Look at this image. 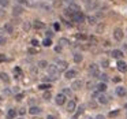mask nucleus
I'll return each mask as SVG.
<instances>
[{
    "label": "nucleus",
    "instance_id": "f257e3e1",
    "mask_svg": "<svg viewBox=\"0 0 127 119\" xmlns=\"http://www.w3.org/2000/svg\"><path fill=\"white\" fill-rule=\"evenodd\" d=\"M71 19L74 21V22H77V23H82V22H85V21H86V17L79 11V12H75V14H72Z\"/></svg>",
    "mask_w": 127,
    "mask_h": 119
},
{
    "label": "nucleus",
    "instance_id": "f03ea898",
    "mask_svg": "<svg viewBox=\"0 0 127 119\" xmlns=\"http://www.w3.org/2000/svg\"><path fill=\"white\" fill-rule=\"evenodd\" d=\"M123 37H124V34H123V30H122L120 28H116L115 30H113V39H115L116 41H122Z\"/></svg>",
    "mask_w": 127,
    "mask_h": 119
},
{
    "label": "nucleus",
    "instance_id": "7ed1b4c3",
    "mask_svg": "<svg viewBox=\"0 0 127 119\" xmlns=\"http://www.w3.org/2000/svg\"><path fill=\"white\" fill-rule=\"evenodd\" d=\"M89 73H90L93 77H100L98 66H97V64H90V66H89Z\"/></svg>",
    "mask_w": 127,
    "mask_h": 119
},
{
    "label": "nucleus",
    "instance_id": "20e7f679",
    "mask_svg": "<svg viewBox=\"0 0 127 119\" xmlns=\"http://www.w3.org/2000/svg\"><path fill=\"white\" fill-rule=\"evenodd\" d=\"M55 103H56L58 105H63L64 103H66V94H64V93H59V94H56Z\"/></svg>",
    "mask_w": 127,
    "mask_h": 119
},
{
    "label": "nucleus",
    "instance_id": "39448f33",
    "mask_svg": "<svg viewBox=\"0 0 127 119\" xmlns=\"http://www.w3.org/2000/svg\"><path fill=\"white\" fill-rule=\"evenodd\" d=\"M48 73H49V74L52 75L53 78H56V75L59 74V69H58V66H55V64H51V66L48 67Z\"/></svg>",
    "mask_w": 127,
    "mask_h": 119
},
{
    "label": "nucleus",
    "instance_id": "423d86ee",
    "mask_svg": "<svg viewBox=\"0 0 127 119\" xmlns=\"http://www.w3.org/2000/svg\"><path fill=\"white\" fill-rule=\"evenodd\" d=\"M67 112H74L75 110H77V103H75V100H70L68 103H67Z\"/></svg>",
    "mask_w": 127,
    "mask_h": 119
},
{
    "label": "nucleus",
    "instance_id": "0eeeda50",
    "mask_svg": "<svg viewBox=\"0 0 127 119\" xmlns=\"http://www.w3.org/2000/svg\"><path fill=\"white\" fill-rule=\"evenodd\" d=\"M116 67H118V70L120 73H126L127 71V63L123 60H119L118 63H116Z\"/></svg>",
    "mask_w": 127,
    "mask_h": 119
},
{
    "label": "nucleus",
    "instance_id": "6e6552de",
    "mask_svg": "<svg viewBox=\"0 0 127 119\" xmlns=\"http://www.w3.org/2000/svg\"><path fill=\"white\" fill-rule=\"evenodd\" d=\"M22 12H23V7L22 6H14V8H12V15L14 17H19V15H22Z\"/></svg>",
    "mask_w": 127,
    "mask_h": 119
},
{
    "label": "nucleus",
    "instance_id": "1a4fd4ad",
    "mask_svg": "<svg viewBox=\"0 0 127 119\" xmlns=\"http://www.w3.org/2000/svg\"><path fill=\"white\" fill-rule=\"evenodd\" d=\"M115 93L118 94L119 97H123V96H126L127 90H126V88H124V86H118V88L115 89Z\"/></svg>",
    "mask_w": 127,
    "mask_h": 119
},
{
    "label": "nucleus",
    "instance_id": "9d476101",
    "mask_svg": "<svg viewBox=\"0 0 127 119\" xmlns=\"http://www.w3.org/2000/svg\"><path fill=\"white\" fill-rule=\"evenodd\" d=\"M82 86H83L82 81H81V79H75L74 82H72V85H71V89H74V90H79Z\"/></svg>",
    "mask_w": 127,
    "mask_h": 119
},
{
    "label": "nucleus",
    "instance_id": "9b49d317",
    "mask_svg": "<svg viewBox=\"0 0 127 119\" xmlns=\"http://www.w3.org/2000/svg\"><path fill=\"white\" fill-rule=\"evenodd\" d=\"M67 67H68V63H67L66 60H59V62H58V69H59V71H64V70H67Z\"/></svg>",
    "mask_w": 127,
    "mask_h": 119
},
{
    "label": "nucleus",
    "instance_id": "f8f14e48",
    "mask_svg": "<svg viewBox=\"0 0 127 119\" xmlns=\"http://www.w3.org/2000/svg\"><path fill=\"white\" fill-rule=\"evenodd\" d=\"M64 77H66L67 79H72L74 77H77V71H75V70H67Z\"/></svg>",
    "mask_w": 127,
    "mask_h": 119
},
{
    "label": "nucleus",
    "instance_id": "ddd939ff",
    "mask_svg": "<svg viewBox=\"0 0 127 119\" xmlns=\"http://www.w3.org/2000/svg\"><path fill=\"white\" fill-rule=\"evenodd\" d=\"M123 52H122L120 49H113L112 51V58H115V59H122L123 58Z\"/></svg>",
    "mask_w": 127,
    "mask_h": 119
},
{
    "label": "nucleus",
    "instance_id": "4468645a",
    "mask_svg": "<svg viewBox=\"0 0 127 119\" xmlns=\"http://www.w3.org/2000/svg\"><path fill=\"white\" fill-rule=\"evenodd\" d=\"M68 8L72 11V14H75V12H79V11H81V7L78 6V4H75V3H71Z\"/></svg>",
    "mask_w": 127,
    "mask_h": 119
},
{
    "label": "nucleus",
    "instance_id": "2eb2a0df",
    "mask_svg": "<svg viewBox=\"0 0 127 119\" xmlns=\"http://www.w3.org/2000/svg\"><path fill=\"white\" fill-rule=\"evenodd\" d=\"M40 112H41V108H40V107H32V108H29V114H32V115H38Z\"/></svg>",
    "mask_w": 127,
    "mask_h": 119
},
{
    "label": "nucleus",
    "instance_id": "dca6fc26",
    "mask_svg": "<svg viewBox=\"0 0 127 119\" xmlns=\"http://www.w3.org/2000/svg\"><path fill=\"white\" fill-rule=\"evenodd\" d=\"M15 116H17V110H14V108L8 110V112H7V118H8V119H14Z\"/></svg>",
    "mask_w": 127,
    "mask_h": 119
},
{
    "label": "nucleus",
    "instance_id": "f3484780",
    "mask_svg": "<svg viewBox=\"0 0 127 119\" xmlns=\"http://www.w3.org/2000/svg\"><path fill=\"white\" fill-rule=\"evenodd\" d=\"M0 79L3 81V82H6V83L10 82V77L7 75V73H0Z\"/></svg>",
    "mask_w": 127,
    "mask_h": 119
},
{
    "label": "nucleus",
    "instance_id": "a211bd4d",
    "mask_svg": "<svg viewBox=\"0 0 127 119\" xmlns=\"http://www.w3.org/2000/svg\"><path fill=\"white\" fill-rule=\"evenodd\" d=\"M86 21H88L89 25H96V23H97V18H96V17H93V15L88 17V18H86Z\"/></svg>",
    "mask_w": 127,
    "mask_h": 119
},
{
    "label": "nucleus",
    "instance_id": "6ab92c4d",
    "mask_svg": "<svg viewBox=\"0 0 127 119\" xmlns=\"http://www.w3.org/2000/svg\"><path fill=\"white\" fill-rule=\"evenodd\" d=\"M4 30H6L7 33H12V32H14V26H12V23H6V25H4Z\"/></svg>",
    "mask_w": 127,
    "mask_h": 119
},
{
    "label": "nucleus",
    "instance_id": "aec40b11",
    "mask_svg": "<svg viewBox=\"0 0 127 119\" xmlns=\"http://www.w3.org/2000/svg\"><path fill=\"white\" fill-rule=\"evenodd\" d=\"M97 90H98V92H105V90H107V83H105V82L98 83V85H97Z\"/></svg>",
    "mask_w": 127,
    "mask_h": 119
},
{
    "label": "nucleus",
    "instance_id": "412c9836",
    "mask_svg": "<svg viewBox=\"0 0 127 119\" xmlns=\"http://www.w3.org/2000/svg\"><path fill=\"white\" fill-rule=\"evenodd\" d=\"M98 103H100V104H107V103H108V97L104 96V94H100V96H98Z\"/></svg>",
    "mask_w": 127,
    "mask_h": 119
},
{
    "label": "nucleus",
    "instance_id": "4be33fe9",
    "mask_svg": "<svg viewBox=\"0 0 127 119\" xmlns=\"http://www.w3.org/2000/svg\"><path fill=\"white\" fill-rule=\"evenodd\" d=\"M33 25H34V28H36V29H44L45 28V25L42 22H40V21H34Z\"/></svg>",
    "mask_w": 127,
    "mask_h": 119
},
{
    "label": "nucleus",
    "instance_id": "5701e85b",
    "mask_svg": "<svg viewBox=\"0 0 127 119\" xmlns=\"http://www.w3.org/2000/svg\"><path fill=\"white\" fill-rule=\"evenodd\" d=\"M82 59H83V56L81 55V53H75V55H74V62H75V63H81Z\"/></svg>",
    "mask_w": 127,
    "mask_h": 119
},
{
    "label": "nucleus",
    "instance_id": "b1692460",
    "mask_svg": "<svg viewBox=\"0 0 127 119\" xmlns=\"http://www.w3.org/2000/svg\"><path fill=\"white\" fill-rule=\"evenodd\" d=\"M38 67H40V69H47V67H48V62L47 60H40L38 62Z\"/></svg>",
    "mask_w": 127,
    "mask_h": 119
},
{
    "label": "nucleus",
    "instance_id": "393cba45",
    "mask_svg": "<svg viewBox=\"0 0 127 119\" xmlns=\"http://www.w3.org/2000/svg\"><path fill=\"white\" fill-rule=\"evenodd\" d=\"M49 88H51L49 83H41V85H38V89H41V90H48Z\"/></svg>",
    "mask_w": 127,
    "mask_h": 119
},
{
    "label": "nucleus",
    "instance_id": "a878e982",
    "mask_svg": "<svg viewBox=\"0 0 127 119\" xmlns=\"http://www.w3.org/2000/svg\"><path fill=\"white\" fill-rule=\"evenodd\" d=\"M82 112H83V105H82V107L78 108V111L75 112V115H74V119H78V118H79V115H81Z\"/></svg>",
    "mask_w": 127,
    "mask_h": 119
},
{
    "label": "nucleus",
    "instance_id": "bb28decb",
    "mask_svg": "<svg viewBox=\"0 0 127 119\" xmlns=\"http://www.w3.org/2000/svg\"><path fill=\"white\" fill-rule=\"evenodd\" d=\"M51 44H52V40L51 39H45L44 41H42V45H44V47H49Z\"/></svg>",
    "mask_w": 127,
    "mask_h": 119
},
{
    "label": "nucleus",
    "instance_id": "cd10ccee",
    "mask_svg": "<svg viewBox=\"0 0 127 119\" xmlns=\"http://www.w3.org/2000/svg\"><path fill=\"white\" fill-rule=\"evenodd\" d=\"M30 28H32V25H30L29 22H25V23H23V30H25V32H29V30H30Z\"/></svg>",
    "mask_w": 127,
    "mask_h": 119
},
{
    "label": "nucleus",
    "instance_id": "c85d7f7f",
    "mask_svg": "<svg viewBox=\"0 0 127 119\" xmlns=\"http://www.w3.org/2000/svg\"><path fill=\"white\" fill-rule=\"evenodd\" d=\"M51 96H52V94H51V92H49V90H47V92L44 93V96H42V99H44V100H49V99H51Z\"/></svg>",
    "mask_w": 127,
    "mask_h": 119
},
{
    "label": "nucleus",
    "instance_id": "c756f323",
    "mask_svg": "<svg viewBox=\"0 0 127 119\" xmlns=\"http://www.w3.org/2000/svg\"><path fill=\"white\" fill-rule=\"evenodd\" d=\"M10 3V0H0V6L1 7H7Z\"/></svg>",
    "mask_w": 127,
    "mask_h": 119
},
{
    "label": "nucleus",
    "instance_id": "7c9ffc66",
    "mask_svg": "<svg viewBox=\"0 0 127 119\" xmlns=\"http://www.w3.org/2000/svg\"><path fill=\"white\" fill-rule=\"evenodd\" d=\"M59 42H60V45H68V40L67 39H60Z\"/></svg>",
    "mask_w": 127,
    "mask_h": 119
},
{
    "label": "nucleus",
    "instance_id": "2f4dec72",
    "mask_svg": "<svg viewBox=\"0 0 127 119\" xmlns=\"http://www.w3.org/2000/svg\"><path fill=\"white\" fill-rule=\"evenodd\" d=\"M7 44V39L4 36H0V45H4Z\"/></svg>",
    "mask_w": 127,
    "mask_h": 119
},
{
    "label": "nucleus",
    "instance_id": "473e14b6",
    "mask_svg": "<svg viewBox=\"0 0 127 119\" xmlns=\"http://www.w3.org/2000/svg\"><path fill=\"white\" fill-rule=\"evenodd\" d=\"M100 78H101V81H105V82H107L108 75H107V74H100Z\"/></svg>",
    "mask_w": 127,
    "mask_h": 119
},
{
    "label": "nucleus",
    "instance_id": "72a5a7b5",
    "mask_svg": "<svg viewBox=\"0 0 127 119\" xmlns=\"http://www.w3.org/2000/svg\"><path fill=\"white\" fill-rule=\"evenodd\" d=\"M118 114H119L118 110H116V111H112V112H109V116H111V118H113V116H116Z\"/></svg>",
    "mask_w": 127,
    "mask_h": 119
},
{
    "label": "nucleus",
    "instance_id": "f704fd0d",
    "mask_svg": "<svg viewBox=\"0 0 127 119\" xmlns=\"http://www.w3.org/2000/svg\"><path fill=\"white\" fill-rule=\"evenodd\" d=\"M15 99H17L18 101H21V100L23 99V93H19V94H17V97H15Z\"/></svg>",
    "mask_w": 127,
    "mask_h": 119
},
{
    "label": "nucleus",
    "instance_id": "c9c22d12",
    "mask_svg": "<svg viewBox=\"0 0 127 119\" xmlns=\"http://www.w3.org/2000/svg\"><path fill=\"white\" fill-rule=\"evenodd\" d=\"M19 4H29V0H17Z\"/></svg>",
    "mask_w": 127,
    "mask_h": 119
},
{
    "label": "nucleus",
    "instance_id": "e433bc0d",
    "mask_svg": "<svg viewBox=\"0 0 127 119\" xmlns=\"http://www.w3.org/2000/svg\"><path fill=\"white\" fill-rule=\"evenodd\" d=\"M6 60H7L6 55H0V62H6Z\"/></svg>",
    "mask_w": 127,
    "mask_h": 119
},
{
    "label": "nucleus",
    "instance_id": "4c0bfd02",
    "mask_svg": "<svg viewBox=\"0 0 127 119\" xmlns=\"http://www.w3.org/2000/svg\"><path fill=\"white\" fill-rule=\"evenodd\" d=\"M112 81H113L115 83H116V82H120V77H113V79H112Z\"/></svg>",
    "mask_w": 127,
    "mask_h": 119
},
{
    "label": "nucleus",
    "instance_id": "58836bf2",
    "mask_svg": "<svg viewBox=\"0 0 127 119\" xmlns=\"http://www.w3.org/2000/svg\"><path fill=\"white\" fill-rule=\"evenodd\" d=\"M102 29H104V25H100L98 28H97V32H98V33H101V32H102Z\"/></svg>",
    "mask_w": 127,
    "mask_h": 119
},
{
    "label": "nucleus",
    "instance_id": "ea45409f",
    "mask_svg": "<svg viewBox=\"0 0 127 119\" xmlns=\"http://www.w3.org/2000/svg\"><path fill=\"white\" fill-rule=\"evenodd\" d=\"M63 93H64V94H70V93H71V90H70L68 88H66V89L63 90Z\"/></svg>",
    "mask_w": 127,
    "mask_h": 119
},
{
    "label": "nucleus",
    "instance_id": "a19ab883",
    "mask_svg": "<svg viewBox=\"0 0 127 119\" xmlns=\"http://www.w3.org/2000/svg\"><path fill=\"white\" fill-rule=\"evenodd\" d=\"M77 37H78V39H81V40H85V39H86V36H85V34H78Z\"/></svg>",
    "mask_w": 127,
    "mask_h": 119
},
{
    "label": "nucleus",
    "instance_id": "79ce46f5",
    "mask_svg": "<svg viewBox=\"0 0 127 119\" xmlns=\"http://www.w3.org/2000/svg\"><path fill=\"white\" fill-rule=\"evenodd\" d=\"M32 44H33L34 47H37V45H38V41H37V40H32Z\"/></svg>",
    "mask_w": 127,
    "mask_h": 119
},
{
    "label": "nucleus",
    "instance_id": "37998d69",
    "mask_svg": "<svg viewBox=\"0 0 127 119\" xmlns=\"http://www.w3.org/2000/svg\"><path fill=\"white\" fill-rule=\"evenodd\" d=\"M55 51H56V52H62V47H60V45H58V47L55 48Z\"/></svg>",
    "mask_w": 127,
    "mask_h": 119
},
{
    "label": "nucleus",
    "instance_id": "c03bdc74",
    "mask_svg": "<svg viewBox=\"0 0 127 119\" xmlns=\"http://www.w3.org/2000/svg\"><path fill=\"white\" fill-rule=\"evenodd\" d=\"M19 114H21V115H23V114H26V110H25V108H21V110H19Z\"/></svg>",
    "mask_w": 127,
    "mask_h": 119
},
{
    "label": "nucleus",
    "instance_id": "a18cd8bd",
    "mask_svg": "<svg viewBox=\"0 0 127 119\" xmlns=\"http://www.w3.org/2000/svg\"><path fill=\"white\" fill-rule=\"evenodd\" d=\"M96 119H105V116L100 114V115H97V116H96Z\"/></svg>",
    "mask_w": 127,
    "mask_h": 119
},
{
    "label": "nucleus",
    "instance_id": "49530a36",
    "mask_svg": "<svg viewBox=\"0 0 127 119\" xmlns=\"http://www.w3.org/2000/svg\"><path fill=\"white\" fill-rule=\"evenodd\" d=\"M47 36H48V39H49V37L53 36V33H52V32H47Z\"/></svg>",
    "mask_w": 127,
    "mask_h": 119
},
{
    "label": "nucleus",
    "instance_id": "de8ad7c7",
    "mask_svg": "<svg viewBox=\"0 0 127 119\" xmlns=\"http://www.w3.org/2000/svg\"><path fill=\"white\" fill-rule=\"evenodd\" d=\"M37 51L36 49H33V48H30V49H29V53H36Z\"/></svg>",
    "mask_w": 127,
    "mask_h": 119
},
{
    "label": "nucleus",
    "instance_id": "09e8293b",
    "mask_svg": "<svg viewBox=\"0 0 127 119\" xmlns=\"http://www.w3.org/2000/svg\"><path fill=\"white\" fill-rule=\"evenodd\" d=\"M47 119H56V116H53V115H48V116H47Z\"/></svg>",
    "mask_w": 127,
    "mask_h": 119
},
{
    "label": "nucleus",
    "instance_id": "8fccbe9b",
    "mask_svg": "<svg viewBox=\"0 0 127 119\" xmlns=\"http://www.w3.org/2000/svg\"><path fill=\"white\" fill-rule=\"evenodd\" d=\"M59 28H60V26H59V23H55V29H56V30H59Z\"/></svg>",
    "mask_w": 127,
    "mask_h": 119
},
{
    "label": "nucleus",
    "instance_id": "3c124183",
    "mask_svg": "<svg viewBox=\"0 0 127 119\" xmlns=\"http://www.w3.org/2000/svg\"><path fill=\"white\" fill-rule=\"evenodd\" d=\"M104 45H105V47H109L111 44H109V41H105V42H104Z\"/></svg>",
    "mask_w": 127,
    "mask_h": 119
},
{
    "label": "nucleus",
    "instance_id": "603ef678",
    "mask_svg": "<svg viewBox=\"0 0 127 119\" xmlns=\"http://www.w3.org/2000/svg\"><path fill=\"white\" fill-rule=\"evenodd\" d=\"M66 1H68V3H72V1H74V0H66Z\"/></svg>",
    "mask_w": 127,
    "mask_h": 119
},
{
    "label": "nucleus",
    "instance_id": "864d4df0",
    "mask_svg": "<svg viewBox=\"0 0 127 119\" xmlns=\"http://www.w3.org/2000/svg\"><path fill=\"white\" fill-rule=\"evenodd\" d=\"M85 1H90V0H85Z\"/></svg>",
    "mask_w": 127,
    "mask_h": 119
},
{
    "label": "nucleus",
    "instance_id": "5fc2aeb1",
    "mask_svg": "<svg viewBox=\"0 0 127 119\" xmlns=\"http://www.w3.org/2000/svg\"><path fill=\"white\" fill-rule=\"evenodd\" d=\"M89 119H93V118H89Z\"/></svg>",
    "mask_w": 127,
    "mask_h": 119
},
{
    "label": "nucleus",
    "instance_id": "6e6d98bb",
    "mask_svg": "<svg viewBox=\"0 0 127 119\" xmlns=\"http://www.w3.org/2000/svg\"><path fill=\"white\" fill-rule=\"evenodd\" d=\"M0 100H1V97H0Z\"/></svg>",
    "mask_w": 127,
    "mask_h": 119
}]
</instances>
